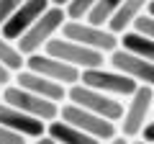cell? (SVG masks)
Wrapping results in <instances>:
<instances>
[{"label":"cell","mask_w":154,"mask_h":144,"mask_svg":"<svg viewBox=\"0 0 154 144\" xmlns=\"http://www.w3.org/2000/svg\"><path fill=\"white\" fill-rule=\"evenodd\" d=\"M64 21H67V11L64 8L62 5H49L46 13H41V16L31 23V28L18 39V49H21L26 57L33 54V52H38L41 46H46L49 39H54L57 31H62Z\"/></svg>","instance_id":"1"},{"label":"cell","mask_w":154,"mask_h":144,"mask_svg":"<svg viewBox=\"0 0 154 144\" xmlns=\"http://www.w3.org/2000/svg\"><path fill=\"white\" fill-rule=\"evenodd\" d=\"M67 98H69L72 103L88 108V111H95V113H100V116L110 118V121H121L123 111H126L116 98H110V93H103V90H98V88H90V85H85V83L69 85V88H67Z\"/></svg>","instance_id":"2"},{"label":"cell","mask_w":154,"mask_h":144,"mask_svg":"<svg viewBox=\"0 0 154 144\" xmlns=\"http://www.w3.org/2000/svg\"><path fill=\"white\" fill-rule=\"evenodd\" d=\"M62 36L64 39H72V41H80L85 46H93V49H100V52H113L118 49V39L116 33L105 26H95L90 21H72L67 18L64 26H62Z\"/></svg>","instance_id":"3"},{"label":"cell","mask_w":154,"mask_h":144,"mask_svg":"<svg viewBox=\"0 0 154 144\" xmlns=\"http://www.w3.org/2000/svg\"><path fill=\"white\" fill-rule=\"evenodd\" d=\"M59 116L64 118V121L80 126L82 131H88L90 136H95L98 142H110V139L116 136V124L110 121V118L100 116V113H95V111H88V108L72 103V100L59 108Z\"/></svg>","instance_id":"4"},{"label":"cell","mask_w":154,"mask_h":144,"mask_svg":"<svg viewBox=\"0 0 154 144\" xmlns=\"http://www.w3.org/2000/svg\"><path fill=\"white\" fill-rule=\"evenodd\" d=\"M46 54L51 57H59V59L69 62V64L80 67V70H88V67H103L105 62V52L100 49H93V46H85L80 41H72V39H49L46 41Z\"/></svg>","instance_id":"5"},{"label":"cell","mask_w":154,"mask_h":144,"mask_svg":"<svg viewBox=\"0 0 154 144\" xmlns=\"http://www.w3.org/2000/svg\"><path fill=\"white\" fill-rule=\"evenodd\" d=\"M3 100L16 105V108H21V111H26V113H31V116L44 118V121H51V118L59 116L57 100L44 98V95L33 93V90H26L21 85H5L3 88Z\"/></svg>","instance_id":"6"},{"label":"cell","mask_w":154,"mask_h":144,"mask_svg":"<svg viewBox=\"0 0 154 144\" xmlns=\"http://www.w3.org/2000/svg\"><path fill=\"white\" fill-rule=\"evenodd\" d=\"M149 108H154V90L152 85H139L134 90V95H128V108L123 111V118H121L123 136L128 139L141 136V129L149 118Z\"/></svg>","instance_id":"7"},{"label":"cell","mask_w":154,"mask_h":144,"mask_svg":"<svg viewBox=\"0 0 154 144\" xmlns=\"http://www.w3.org/2000/svg\"><path fill=\"white\" fill-rule=\"evenodd\" d=\"M80 83L90 85V88H98V90H103V93H110V95H126V98L134 95V90L141 85L134 77L123 75V72H118V70L108 72L105 67H88V70H82Z\"/></svg>","instance_id":"8"},{"label":"cell","mask_w":154,"mask_h":144,"mask_svg":"<svg viewBox=\"0 0 154 144\" xmlns=\"http://www.w3.org/2000/svg\"><path fill=\"white\" fill-rule=\"evenodd\" d=\"M26 67L33 72H41V75H46V77L57 80V83L62 85H75L80 83V77H82V70L75 64H69V62L59 59V57H51V54H38V52H33V54L26 57Z\"/></svg>","instance_id":"9"},{"label":"cell","mask_w":154,"mask_h":144,"mask_svg":"<svg viewBox=\"0 0 154 144\" xmlns=\"http://www.w3.org/2000/svg\"><path fill=\"white\" fill-rule=\"evenodd\" d=\"M49 5H51V0H23L21 5H18V11L0 26V28H3L0 33H3L8 41H18L23 33L31 28V23L36 21L41 13H46Z\"/></svg>","instance_id":"10"},{"label":"cell","mask_w":154,"mask_h":144,"mask_svg":"<svg viewBox=\"0 0 154 144\" xmlns=\"http://www.w3.org/2000/svg\"><path fill=\"white\" fill-rule=\"evenodd\" d=\"M110 64H113V70L134 77L136 83L154 88V62H149V59H144V57H139V54L121 46V49L110 52Z\"/></svg>","instance_id":"11"},{"label":"cell","mask_w":154,"mask_h":144,"mask_svg":"<svg viewBox=\"0 0 154 144\" xmlns=\"http://www.w3.org/2000/svg\"><path fill=\"white\" fill-rule=\"evenodd\" d=\"M0 124H5L8 129L23 134L26 139H41L44 131H46V121L44 118L31 116V113L21 111V108L5 103V100H0Z\"/></svg>","instance_id":"12"},{"label":"cell","mask_w":154,"mask_h":144,"mask_svg":"<svg viewBox=\"0 0 154 144\" xmlns=\"http://www.w3.org/2000/svg\"><path fill=\"white\" fill-rule=\"evenodd\" d=\"M16 83L21 85V88H26V90H33V93L44 95V98L57 100V103H62V100L67 98V85L46 77V75H41V72H33V70H28V67L26 70H18Z\"/></svg>","instance_id":"13"},{"label":"cell","mask_w":154,"mask_h":144,"mask_svg":"<svg viewBox=\"0 0 154 144\" xmlns=\"http://www.w3.org/2000/svg\"><path fill=\"white\" fill-rule=\"evenodd\" d=\"M46 134H49V139H54V142H67V144H93L98 142L95 136H90L88 131H82L80 126H75V124L64 121V118H51L49 126H46Z\"/></svg>","instance_id":"14"},{"label":"cell","mask_w":154,"mask_h":144,"mask_svg":"<svg viewBox=\"0 0 154 144\" xmlns=\"http://www.w3.org/2000/svg\"><path fill=\"white\" fill-rule=\"evenodd\" d=\"M146 3H149V0H123L121 5H118V11L110 16L108 28H110L113 33H123V31H128V28L134 26V21L141 16V11L146 8Z\"/></svg>","instance_id":"15"},{"label":"cell","mask_w":154,"mask_h":144,"mask_svg":"<svg viewBox=\"0 0 154 144\" xmlns=\"http://www.w3.org/2000/svg\"><path fill=\"white\" fill-rule=\"evenodd\" d=\"M121 46L128 49V52H134V54H139V57H144V59H149V62H154V39L134 31V28L131 31H123Z\"/></svg>","instance_id":"16"},{"label":"cell","mask_w":154,"mask_h":144,"mask_svg":"<svg viewBox=\"0 0 154 144\" xmlns=\"http://www.w3.org/2000/svg\"><path fill=\"white\" fill-rule=\"evenodd\" d=\"M123 0H95V5L90 8L88 18L85 21L95 23V26H108L110 16H113L116 11H118V5H121Z\"/></svg>","instance_id":"17"},{"label":"cell","mask_w":154,"mask_h":144,"mask_svg":"<svg viewBox=\"0 0 154 144\" xmlns=\"http://www.w3.org/2000/svg\"><path fill=\"white\" fill-rule=\"evenodd\" d=\"M0 62H3L8 70H13V72L23 70V64H26V54H23L18 46H13L3 33H0Z\"/></svg>","instance_id":"18"},{"label":"cell","mask_w":154,"mask_h":144,"mask_svg":"<svg viewBox=\"0 0 154 144\" xmlns=\"http://www.w3.org/2000/svg\"><path fill=\"white\" fill-rule=\"evenodd\" d=\"M93 5H95V0H69L67 3V18H72V21L88 18V13H90Z\"/></svg>","instance_id":"19"},{"label":"cell","mask_w":154,"mask_h":144,"mask_svg":"<svg viewBox=\"0 0 154 144\" xmlns=\"http://www.w3.org/2000/svg\"><path fill=\"white\" fill-rule=\"evenodd\" d=\"M134 31L144 33V36H149V39H154V16H149V13H144V16H139L136 21H134Z\"/></svg>","instance_id":"20"},{"label":"cell","mask_w":154,"mask_h":144,"mask_svg":"<svg viewBox=\"0 0 154 144\" xmlns=\"http://www.w3.org/2000/svg\"><path fill=\"white\" fill-rule=\"evenodd\" d=\"M21 3H23V0H0V26H3V23H5L8 18L18 11Z\"/></svg>","instance_id":"21"},{"label":"cell","mask_w":154,"mask_h":144,"mask_svg":"<svg viewBox=\"0 0 154 144\" xmlns=\"http://www.w3.org/2000/svg\"><path fill=\"white\" fill-rule=\"evenodd\" d=\"M23 134H18V131H13V129H8L5 124H0V144H21L23 142Z\"/></svg>","instance_id":"22"},{"label":"cell","mask_w":154,"mask_h":144,"mask_svg":"<svg viewBox=\"0 0 154 144\" xmlns=\"http://www.w3.org/2000/svg\"><path fill=\"white\" fill-rule=\"evenodd\" d=\"M11 72H13V70H8V67L0 62V88H5V85L11 83Z\"/></svg>","instance_id":"23"},{"label":"cell","mask_w":154,"mask_h":144,"mask_svg":"<svg viewBox=\"0 0 154 144\" xmlns=\"http://www.w3.org/2000/svg\"><path fill=\"white\" fill-rule=\"evenodd\" d=\"M141 136L146 139V142H154V121H146L141 129Z\"/></svg>","instance_id":"24"},{"label":"cell","mask_w":154,"mask_h":144,"mask_svg":"<svg viewBox=\"0 0 154 144\" xmlns=\"http://www.w3.org/2000/svg\"><path fill=\"white\" fill-rule=\"evenodd\" d=\"M146 13H149V16H154V0H149V3H146Z\"/></svg>","instance_id":"25"},{"label":"cell","mask_w":154,"mask_h":144,"mask_svg":"<svg viewBox=\"0 0 154 144\" xmlns=\"http://www.w3.org/2000/svg\"><path fill=\"white\" fill-rule=\"evenodd\" d=\"M67 3L69 0H51V5H62V8H67Z\"/></svg>","instance_id":"26"},{"label":"cell","mask_w":154,"mask_h":144,"mask_svg":"<svg viewBox=\"0 0 154 144\" xmlns=\"http://www.w3.org/2000/svg\"><path fill=\"white\" fill-rule=\"evenodd\" d=\"M0 100H3V88H0Z\"/></svg>","instance_id":"27"}]
</instances>
